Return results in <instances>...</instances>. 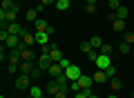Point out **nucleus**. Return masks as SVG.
I'll return each instance as SVG.
<instances>
[{"instance_id":"1","label":"nucleus","mask_w":134,"mask_h":98,"mask_svg":"<svg viewBox=\"0 0 134 98\" xmlns=\"http://www.w3.org/2000/svg\"><path fill=\"white\" fill-rule=\"evenodd\" d=\"M14 87L18 89V91H25V89H29V87H31V76H29V74H20L18 78H16Z\"/></svg>"},{"instance_id":"2","label":"nucleus","mask_w":134,"mask_h":98,"mask_svg":"<svg viewBox=\"0 0 134 98\" xmlns=\"http://www.w3.org/2000/svg\"><path fill=\"white\" fill-rule=\"evenodd\" d=\"M65 76H67V78H69V83H74V80H78V78H81V67H78V65H72V62H69V65H67L65 67Z\"/></svg>"},{"instance_id":"3","label":"nucleus","mask_w":134,"mask_h":98,"mask_svg":"<svg viewBox=\"0 0 134 98\" xmlns=\"http://www.w3.org/2000/svg\"><path fill=\"white\" fill-rule=\"evenodd\" d=\"M94 65H96V69H103V71H105L107 67H112V58L105 56V54H98V58L94 60Z\"/></svg>"},{"instance_id":"4","label":"nucleus","mask_w":134,"mask_h":98,"mask_svg":"<svg viewBox=\"0 0 134 98\" xmlns=\"http://www.w3.org/2000/svg\"><path fill=\"white\" fill-rule=\"evenodd\" d=\"M52 65H54V60H52V54H45V51H40V58H38V67H40L43 71H47Z\"/></svg>"},{"instance_id":"5","label":"nucleus","mask_w":134,"mask_h":98,"mask_svg":"<svg viewBox=\"0 0 134 98\" xmlns=\"http://www.w3.org/2000/svg\"><path fill=\"white\" fill-rule=\"evenodd\" d=\"M5 29L11 33V36H23V33H25V29H23V25H20V22H9Z\"/></svg>"},{"instance_id":"6","label":"nucleus","mask_w":134,"mask_h":98,"mask_svg":"<svg viewBox=\"0 0 134 98\" xmlns=\"http://www.w3.org/2000/svg\"><path fill=\"white\" fill-rule=\"evenodd\" d=\"M74 83L78 85V89H92V83H94V78H92V76H81V78L74 80Z\"/></svg>"},{"instance_id":"7","label":"nucleus","mask_w":134,"mask_h":98,"mask_svg":"<svg viewBox=\"0 0 134 98\" xmlns=\"http://www.w3.org/2000/svg\"><path fill=\"white\" fill-rule=\"evenodd\" d=\"M47 74L52 76V78H58V76H63V74H65V69L60 67V62H54V65L47 69Z\"/></svg>"},{"instance_id":"8","label":"nucleus","mask_w":134,"mask_h":98,"mask_svg":"<svg viewBox=\"0 0 134 98\" xmlns=\"http://www.w3.org/2000/svg\"><path fill=\"white\" fill-rule=\"evenodd\" d=\"M36 45L47 47V45H49V33H47V31H36Z\"/></svg>"},{"instance_id":"9","label":"nucleus","mask_w":134,"mask_h":98,"mask_svg":"<svg viewBox=\"0 0 134 98\" xmlns=\"http://www.w3.org/2000/svg\"><path fill=\"white\" fill-rule=\"evenodd\" d=\"M92 78H94V83H96V85H103V83H107V80H110V78H107V74H105L103 69H96Z\"/></svg>"},{"instance_id":"10","label":"nucleus","mask_w":134,"mask_h":98,"mask_svg":"<svg viewBox=\"0 0 134 98\" xmlns=\"http://www.w3.org/2000/svg\"><path fill=\"white\" fill-rule=\"evenodd\" d=\"M58 91H60V85H58L56 78H52V80L47 83V94H49V96H56Z\"/></svg>"},{"instance_id":"11","label":"nucleus","mask_w":134,"mask_h":98,"mask_svg":"<svg viewBox=\"0 0 134 98\" xmlns=\"http://www.w3.org/2000/svg\"><path fill=\"white\" fill-rule=\"evenodd\" d=\"M20 38H23V45H27V47L36 45V33H31V31H25Z\"/></svg>"},{"instance_id":"12","label":"nucleus","mask_w":134,"mask_h":98,"mask_svg":"<svg viewBox=\"0 0 134 98\" xmlns=\"http://www.w3.org/2000/svg\"><path fill=\"white\" fill-rule=\"evenodd\" d=\"M49 54H52V60L54 62H60L63 58H65V56H63V51L58 49V45H52V51H49Z\"/></svg>"},{"instance_id":"13","label":"nucleus","mask_w":134,"mask_h":98,"mask_svg":"<svg viewBox=\"0 0 134 98\" xmlns=\"http://www.w3.org/2000/svg\"><path fill=\"white\" fill-rule=\"evenodd\" d=\"M34 27H36V31H47V29H49V22H47L45 18H38L36 22H34Z\"/></svg>"},{"instance_id":"14","label":"nucleus","mask_w":134,"mask_h":98,"mask_svg":"<svg viewBox=\"0 0 134 98\" xmlns=\"http://www.w3.org/2000/svg\"><path fill=\"white\" fill-rule=\"evenodd\" d=\"M34 69H36L34 62H29V60H23V62H20V71H23V74H31Z\"/></svg>"},{"instance_id":"15","label":"nucleus","mask_w":134,"mask_h":98,"mask_svg":"<svg viewBox=\"0 0 134 98\" xmlns=\"http://www.w3.org/2000/svg\"><path fill=\"white\" fill-rule=\"evenodd\" d=\"M72 2H74V0H56V5H54V7H56L58 11H67Z\"/></svg>"},{"instance_id":"16","label":"nucleus","mask_w":134,"mask_h":98,"mask_svg":"<svg viewBox=\"0 0 134 98\" xmlns=\"http://www.w3.org/2000/svg\"><path fill=\"white\" fill-rule=\"evenodd\" d=\"M96 2L98 0H85V11L87 14H96Z\"/></svg>"},{"instance_id":"17","label":"nucleus","mask_w":134,"mask_h":98,"mask_svg":"<svg viewBox=\"0 0 134 98\" xmlns=\"http://www.w3.org/2000/svg\"><path fill=\"white\" fill-rule=\"evenodd\" d=\"M90 45L94 47V49H100V47H103V38H100V36H92L90 38Z\"/></svg>"},{"instance_id":"18","label":"nucleus","mask_w":134,"mask_h":98,"mask_svg":"<svg viewBox=\"0 0 134 98\" xmlns=\"http://www.w3.org/2000/svg\"><path fill=\"white\" fill-rule=\"evenodd\" d=\"M25 18H27L29 22H36V20H38V11H36V7H34V9H29L27 14H25Z\"/></svg>"},{"instance_id":"19","label":"nucleus","mask_w":134,"mask_h":98,"mask_svg":"<svg viewBox=\"0 0 134 98\" xmlns=\"http://www.w3.org/2000/svg\"><path fill=\"white\" fill-rule=\"evenodd\" d=\"M112 29H114V31H125V20H119V18H116L114 22H112Z\"/></svg>"},{"instance_id":"20","label":"nucleus","mask_w":134,"mask_h":98,"mask_svg":"<svg viewBox=\"0 0 134 98\" xmlns=\"http://www.w3.org/2000/svg\"><path fill=\"white\" fill-rule=\"evenodd\" d=\"M127 16H130V9H127V7H121V9L116 11V18H119V20H127Z\"/></svg>"},{"instance_id":"21","label":"nucleus","mask_w":134,"mask_h":98,"mask_svg":"<svg viewBox=\"0 0 134 98\" xmlns=\"http://www.w3.org/2000/svg\"><path fill=\"white\" fill-rule=\"evenodd\" d=\"M78 49H81V51L85 54V56H87V54H90V51H94V47L90 45V40H85V42H81V47H78Z\"/></svg>"},{"instance_id":"22","label":"nucleus","mask_w":134,"mask_h":98,"mask_svg":"<svg viewBox=\"0 0 134 98\" xmlns=\"http://www.w3.org/2000/svg\"><path fill=\"white\" fill-rule=\"evenodd\" d=\"M29 96H34V98H40V96H43V91H40V87H36V85H31V87H29Z\"/></svg>"},{"instance_id":"23","label":"nucleus","mask_w":134,"mask_h":98,"mask_svg":"<svg viewBox=\"0 0 134 98\" xmlns=\"http://www.w3.org/2000/svg\"><path fill=\"white\" fill-rule=\"evenodd\" d=\"M119 51L121 54H130V51H132V45H130V42H121V45H119Z\"/></svg>"},{"instance_id":"24","label":"nucleus","mask_w":134,"mask_h":98,"mask_svg":"<svg viewBox=\"0 0 134 98\" xmlns=\"http://www.w3.org/2000/svg\"><path fill=\"white\" fill-rule=\"evenodd\" d=\"M90 94H92V89H81V91L74 94V98H90Z\"/></svg>"},{"instance_id":"25","label":"nucleus","mask_w":134,"mask_h":98,"mask_svg":"<svg viewBox=\"0 0 134 98\" xmlns=\"http://www.w3.org/2000/svg\"><path fill=\"white\" fill-rule=\"evenodd\" d=\"M98 54H105V56H110V54H112V45H107V42H103V47L98 49Z\"/></svg>"},{"instance_id":"26","label":"nucleus","mask_w":134,"mask_h":98,"mask_svg":"<svg viewBox=\"0 0 134 98\" xmlns=\"http://www.w3.org/2000/svg\"><path fill=\"white\" fill-rule=\"evenodd\" d=\"M110 85H112V89H114V91H119V89L123 87V83H121L119 78H112V80H110Z\"/></svg>"},{"instance_id":"27","label":"nucleus","mask_w":134,"mask_h":98,"mask_svg":"<svg viewBox=\"0 0 134 98\" xmlns=\"http://www.w3.org/2000/svg\"><path fill=\"white\" fill-rule=\"evenodd\" d=\"M121 7H123V5H121L119 0H110V11H119Z\"/></svg>"},{"instance_id":"28","label":"nucleus","mask_w":134,"mask_h":98,"mask_svg":"<svg viewBox=\"0 0 134 98\" xmlns=\"http://www.w3.org/2000/svg\"><path fill=\"white\" fill-rule=\"evenodd\" d=\"M105 74H107V78H110V80H112V78H116V67H114V65H112V67H107V69H105Z\"/></svg>"},{"instance_id":"29","label":"nucleus","mask_w":134,"mask_h":98,"mask_svg":"<svg viewBox=\"0 0 134 98\" xmlns=\"http://www.w3.org/2000/svg\"><path fill=\"white\" fill-rule=\"evenodd\" d=\"M14 5H16V2H11V0H2V11H9Z\"/></svg>"},{"instance_id":"30","label":"nucleus","mask_w":134,"mask_h":98,"mask_svg":"<svg viewBox=\"0 0 134 98\" xmlns=\"http://www.w3.org/2000/svg\"><path fill=\"white\" fill-rule=\"evenodd\" d=\"M18 69H20V65H11V62H9V67H7V74H16Z\"/></svg>"},{"instance_id":"31","label":"nucleus","mask_w":134,"mask_h":98,"mask_svg":"<svg viewBox=\"0 0 134 98\" xmlns=\"http://www.w3.org/2000/svg\"><path fill=\"white\" fill-rule=\"evenodd\" d=\"M123 40H125V42H130V45H134V33H132V31H127Z\"/></svg>"},{"instance_id":"32","label":"nucleus","mask_w":134,"mask_h":98,"mask_svg":"<svg viewBox=\"0 0 134 98\" xmlns=\"http://www.w3.org/2000/svg\"><path fill=\"white\" fill-rule=\"evenodd\" d=\"M40 71H43V69H40V67H36V69H34L31 74H29V76H31V80H34V78H38V76H40Z\"/></svg>"},{"instance_id":"33","label":"nucleus","mask_w":134,"mask_h":98,"mask_svg":"<svg viewBox=\"0 0 134 98\" xmlns=\"http://www.w3.org/2000/svg\"><path fill=\"white\" fill-rule=\"evenodd\" d=\"M87 58H90V60H92V62H94V60H96V58H98V51H96V49H94V51H90V54H87Z\"/></svg>"},{"instance_id":"34","label":"nucleus","mask_w":134,"mask_h":98,"mask_svg":"<svg viewBox=\"0 0 134 98\" xmlns=\"http://www.w3.org/2000/svg\"><path fill=\"white\" fill-rule=\"evenodd\" d=\"M43 7H49V5H56V0H38Z\"/></svg>"},{"instance_id":"35","label":"nucleus","mask_w":134,"mask_h":98,"mask_svg":"<svg viewBox=\"0 0 134 98\" xmlns=\"http://www.w3.org/2000/svg\"><path fill=\"white\" fill-rule=\"evenodd\" d=\"M54 98H67V91H65V89H60V91H58Z\"/></svg>"},{"instance_id":"36","label":"nucleus","mask_w":134,"mask_h":98,"mask_svg":"<svg viewBox=\"0 0 134 98\" xmlns=\"http://www.w3.org/2000/svg\"><path fill=\"white\" fill-rule=\"evenodd\" d=\"M90 98H98V96H96V94H94V91H92V94H90Z\"/></svg>"},{"instance_id":"37","label":"nucleus","mask_w":134,"mask_h":98,"mask_svg":"<svg viewBox=\"0 0 134 98\" xmlns=\"http://www.w3.org/2000/svg\"><path fill=\"white\" fill-rule=\"evenodd\" d=\"M107 98H119V96H116V94H110V96H107Z\"/></svg>"},{"instance_id":"38","label":"nucleus","mask_w":134,"mask_h":98,"mask_svg":"<svg viewBox=\"0 0 134 98\" xmlns=\"http://www.w3.org/2000/svg\"><path fill=\"white\" fill-rule=\"evenodd\" d=\"M40 98H49V96H40Z\"/></svg>"},{"instance_id":"39","label":"nucleus","mask_w":134,"mask_h":98,"mask_svg":"<svg viewBox=\"0 0 134 98\" xmlns=\"http://www.w3.org/2000/svg\"><path fill=\"white\" fill-rule=\"evenodd\" d=\"M0 98H5V94H2V96H0Z\"/></svg>"},{"instance_id":"40","label":"nucleus","mask_w":134,"mask_h":98,"mask_svg":"<svg viewBox=\"0 0 134 98\" xmlns=\"http://www.w3.org/2000/svg\"><path fill=\"white\" fill-rule=\"evenodd\" d=\"M27 98H34V96H27Z\"/></svg>"},{"instance_id":"41","label":"nucleus","mask_w":134,"mask_h":98,"mask_svg":"<svg viewBox=\"0 0 134 98\" xmlns=\"http://www.w3.org/2000/svg\"><path fill=\"white\" fill-rule=\"evenodd\" d=\"M132 49H134V45H132Z\"/></svg>"}]
</instances>
